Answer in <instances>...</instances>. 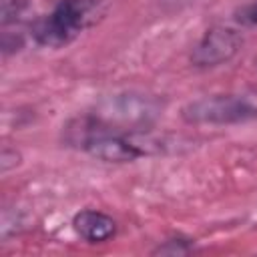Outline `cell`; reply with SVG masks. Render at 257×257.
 <instances>
[{
  "label": "cell",
  "mask_w": 257,
  "mask_h": 257,
  "mask_svg": "<svg viewBox=\"0 0 257 257\" xmlns=\"http://www.w3.org/2000/svg\"><path fill=\"white\" fill-rule=\"evenodd\" d=\"M72 229L86 243H106L116 235V221L98 209H82L72 217Z\"/></svg>",
  "instance_id": "5"
},
{
  "label": "cell",
  "mask_w": 257,
  "mask_h": 257,
  "mask_svg": "<svg viewBox=\"0 0 257 257\" xmlns=\"http://www.w3.org/2000/svg\"><path fill=\"white\" fill-rule=\"evenodd\" d=\"M241 48V36L227 26L209 28L191 50V64L197 68H213L229 62Z\"/></svg>",
  "instance_id": "4"
},
{
  "label": "cell",
  "mask_w": 257,
  "mask_h": 257,
  "mask_svg": "<svg viewBox=\"0 0 257 257\" xmlns=\"http://www.w3.org/2000/svg\"><path fill=\"white\" fill-rule=\"evenodd\" d=\"M66 143L104 163H131L151 153L131 133L112 128L92 116L72 120L66 126Z\"/></svg>",
  "instance_id": "2"
},
{
  "label": "cell",
  "mask_w": 257,
  "mask_h": 257,
  "mask_svg": "<svg viewBox=\"0 0 257 257\" xmlns=\"http://www.w3.org/2000/svg\"><path fill=\"white\" fill-rule=\"evenodd\" d=\"M233 20L241 26H257V0H249L235 8Z\"/></svg>",
  "instance_id": "7"
},
{
  "label": "cell",
  "mask_w": 257,
  "mask_h": 257,
  "mask_svg": "<svg viewBox=\"0 0 257 257\" xmlns=\"http://www.w3.org/2000/svg\"><path fill=\"white\" fill-rule=\"evenodd\" d=\"M106 0H58L54 8L34 20L32 38L44 48H64L104 14Z\"/></svg>",
  "instance_id": "1"
},
{
  "label": "cell",
  "mask_w": 257,
  "mask_h": 257,
  "mask_svg": "<svg viewBox=\"0 0 257 257\" xmlns=\"http://www.w3.org/2000/svg\"><path fill=\"white\" fill-rule=\"evenodd\" d=\"M181 116L189 124H237L257 118V104L243 94H211L187 102Z\"/></svg>",
  "instance_id": "3"
},
{
  "label": "cell",
  "mask_w": 257,
  "mask_h": 257,
  "mask_svg": "<svg viewBox=\"0 0 257 257\" xmlns=\"http://www.w3.org/2000/svg\"><path fill=\"white\" fill-rule=\"evenodd\" d=\"M195 249L193 239H185V237H173L163 241L153 253L155 255H187Z\"/></svg>",
  "instance_id": "6"
}]
</instances>
